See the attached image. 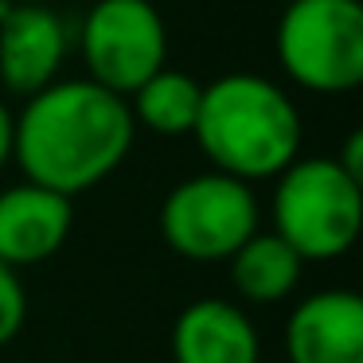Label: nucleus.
Masks as SVG:
<instances>
[{"instance_id":"20e7f679","label":"nucleus","mask_w":363,"mask_h":363,"mask_svg":"<svg viewBox=\"0 0 363 363\" xmlns=\"http://www.w3.org/2000/svg\"><path fill=\"white\" fill-rule=\"evenodd\" d=\"M274 48L293 86L308 94H352L363 82L359 0H289Z\"/></svg>"},{"instance_id":"9b49d317","label":"nucleus","mask_w":363,"mask_h":363,"mask_svg":"<svg viewBox=\"0 0 363 363\" xmlns=\"http://www.w3.org/2000/svg\"><path fill=\"white\" fill-rule=\"evenodd\" d=\"M301 274H305V262L274 230H254L227 258L230 289L246 305H281V301H289L301 285Z\"/></svg>"},{"instance_id":"f8f14e48","label":"nucleus","mask_w":363,"mask_h":363,"mask_svg":"<svg viewBox=\"0 0 363 363\" xmlns=\"http://www.w3.org/2000/svg\"><path fill=\"white\" fill-rule=\"evenodd\" d=\"M199 98H203V82L172 67H160L125 102L137 129H149L157 137H191L199 118Z\"/></svg>"},{"instance_id":"1a4fd4ad","label":"nucleus","mask_w":363,"mask_h":363,"mask_svg":"<svg viewBox=\"0 0 363 363\" xmlns=\"http://www.w3.org/2000/svg\"><path fill=\"white\" fill-rule=\"evenodd\" d=\"M74 227V199L20 180L0 191V262L12 269L55 258Z\"/></svg>"},{"instance_id":"dca6fc26","label":"nucleus","mask_w":363,"mask_h":363,"mask_svg":"<svg viewBox=\"0 0 363 363\" xmlns=\"http://www.w3.org/2000/svg\"><path fill=\"white\" fill-rule=\"evenodd\" d=\"M9 9H12V0H0V20L9 16Z\"/></svg>"},{"instance_id":"2eb2a0df","label":"nucleus","mask_w":363,"mask_h":363,"mask_svg":"<svg viewBox=\"0 0 363 363\" xmlns=\"http://www.w3.org/2000/svg\"><path fill=\"white\" fill-rule=\"evenodd\" d=\"M12 164V110L0 98V172Z\"/></svg>"},{"instance_id":"0eeeda50","label":"nucleus","mask_w":363,"mask_h":363,"mask_svg":"<svg viewBox=\"0 0 363 363\" xmlns=\"http://www.w3.org/2000/svg\"><path fill=\"white\" fill-rule=\"evenodd\" d=\"M71 32L51 4H12L0 20V86L32 98L63 74Z\"/></svg>"},{"instance_id":"7ed1b4c3","label":"nucleus","mask_w":363,"mask_h":363,"mask_svg":"<svg viewBox=\"0 0 363 363\" xmlns=\"http://www.w3.org/2000/svg\"><path fill=\"white\" fill-rule=\"evenodd\" d=\"M274 235L305 262L344 258L363 230V180L347 176L336 157H297L274 176Z\"/></svg>"},{"instance_id":"f3484780","label":"nucleus","mask_w":363,"mask_h":363,"mask_svg":"<svg viewBox=\"0 0 363 363\" xmlns=\"http://www.w3.org/2000/svg\"><path fill=\"white\" fill-rule=\"evenodd\" d=\"M12 4H51V0H12Z\"/></svg>"},{"instance_id":"39448f33","label":"nucleus","mask_w":363,"mask_h":363,"mask_svg":"<svg viewBox=\"0 0 363 363\" xmlns=\"http://www.w3.org/2000/svg\"><path fill=\"white\" fill-rule=\"evenodd\" d=\"M160 238L188 262H227L254 230H262L258 196L227 172H199L164 196L157 215Z\"/></svg>"},{"instance_id":"ddd939ff","label":"nucleus","mask_w":363,"mask_h":363,"mask_svg":"<svg viewBox=\"0 0 363 363\" xmlns=\"http://www.w3.org/2000/svg\"><path fill=\"white\" fill-rule=\"evenodd\" d=\"M24 320H28V289L20 281V269L0 262V347L12 344L24 332Z\"/></svg>"},{"instance_id":"4468645a","label":"nucleus","mask_w":363,"mask_h":363,"mask_svg":"<svg viewBox=\"0 0 363 363\" xmlns=\"http://www.w3.org/2000/svg\"><path fill=\"white\" fill-rule=\"evenodd\" d=\"M336 164L344 168L347 176H355V180H363V133L359 129H352L344 141V152L336 157Z\"/></svg>"},{"instance_id":"423d86ee","label":"nucleus","mask_w":363,"mask_h":363,"mask_svg":"<svg viewBox=\"0 0 363 363\" xmlns=\"http://www.w3.org/2000/svg\"><path fill=\"white\" fill-rule=\"evenodd\" d=\"M86 79L129 98L168 67V24L152 0H94L79 28Z\"/></svg>"},{"instance_id":"f03ea898","label":"nucleus","mask_w":363,"mask_h":363,"mask_svg":"<svg viewBox=\"0 0 363 363\" xmlns=\"http://www.w3.org/2000/svg\"><path fill=\"white\" fill-rule=\"evenodd\" d=\"M191 137L215 172L258 184L274 180L301 157L305 125L297 102L274 79L230 71L203 86Z\"/></svg>"},{"instance_id":"6e6552de","label":"nucleus","mask_w":363,"mask_h":363,"mask_svg":"<svg viewBox=\"0 0 363 363\" xmlns=\"http://www.w3.org/2000/svg\"><path fill=\"white\" fill-rule=\"evenodd\" d=\"M289 363H363V297L355 289H320L293 305L285 320Z\"/></svg>"},{"instance_id":"f257e3e1","label":"nucleus","mask_w":363,"mask_h":363,"mask_svg":"<svg viewBox=\"0 0 363 363\" xmlns=\"http://www.w3.org/2000/svg\"><path fill=\"white\" fill-rule=\"evenodd\" d=\"M133 137L129 102L90 79H55L12 113V160L24 180L67 199L110 180Z\"/></svg>"},{"instance_id":"9d476101","label":"nucleus","mask_w":363,"mask_h":363,"mask_svg":"<svg viewBox=\"0 0 363 363\" xmlns=\"http://www.w3.org/2000/svg\"><path fill=\"white\" fill-rule=\"evenodd\" d=\"M176 363H258L262 340L242 305L227 297H199L172 324Z\"/></svg>"}]
</instances>
